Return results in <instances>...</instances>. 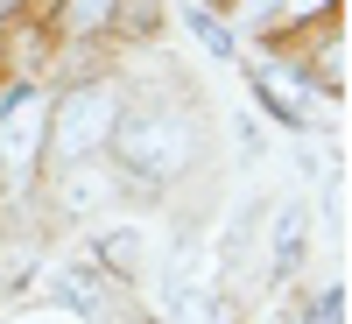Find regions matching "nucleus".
<instances>
[{
	"label": "nucleus",
	"instance_id": "obj_3",
	"mask_svg": "<svg viewBox=\"0 0 352 324\" xmlns=\"http://www.w3.org/2000/svg\"><path fill=\"white\" fill-rule=\"evenodd\" d=\"M43 134H50V99L43 92H14L8 113H0V176H8V184H28V176H36Z\"/></svg>",
	"mask_w": 352,
	"mask_h": 324
},
{
	"label": "nucleus",
	"instance_id": "obj_14",
	"mask_svg": "<svg viewBox=\"0 0 352 324\" xmlns=\"http://www.w3.org/2000/svg\"><path fill=\"white\" fill-rule=\"evenodd\" d=\"M261 14H268V21H275V0H261Z\"/></svg>",
	"mask_w": 352,
	"mask_h": 324
},
{
	"label": "nucleus",
	"instance_id": "obj_12",
	"mask_svg": "<svg viewBox=\"0 0 352 324\" xmlns=\"http://www.w3.org/2000/svg\"><path fill=\"white\" fill-rule=\"evenodd\" d=\"M338 317V289H317V303H310V324H331Z\"/></svg>",
	"mask_w": 352,
	"mask_h": 324
},
{
	"label": "nucleus",
	"instance_id": "obj_6",
	"mask_svg": "<svg viewBox=\"0 0 352 324\" xmlns=\"http://www.w3.org/2000/svg\"><path fill=\"white\" fill-rule=\"evenodd\" d=\"M303 226H310L303 204H282V212H275V233H268V268H275V282H289V275L303 268Z\"/></svg>",
	"mask_w": 352,
	"mask_h": 324
},
{
	"label": "nucleus",
	"instance_id": "obj_5",
	"mask_svg": "<svg viewBox=\"0 0 352 324\" xmlns=\"http://www.w3.org/2000/svg\"><path fill=\"white\" fill-rule=\"evenodd\" d=\"M254 85H261V99L275 106V120H303V127H317V120H331V106L310 92V85L296 78V71H254Z\"/></svg>",
	"mask_w": 352,
	"mask_h": 324
},
{
	"label": "nucleus",
	"instance_id": "obj_13",
	"mask_svg": "<svg viewBox=\"0 0 352 324\" xmlns=\"http://www.w3.org/2000/svg\"><path fill=\"white\" fill-rule=\"evenodd\" d=\"M331 0H289V21H310V14H324Z\"/></svg>",
	"mask_w": 352,
	"mask_h": 324
},
{
	"label": "nucleus",
	"instance_id": "obj_10",
	"mask_svg": "<svg viewBox=\"0 0 352 324\" xmlns=\"http://www.w3.org/2000/svg\"><path fill=\"white\" fill-rule=\"evenodd\" d=\"M190 36H197L204 50H212V56H232V36H226V28H219L212 14H204V8H190Z\"/></svg>",
	"mask_w": 352,
	"mask_h": 324
},
{
	"label": "nucleus",
	"instance_id": "obj_4",
	"mask_svg": "<svg viewBox=\"0 0 352 324\" xmlns=\"http://www.w3.org/2000/svg\"><path fill=\"white\" fill-rule=\"evenodd\" d=\"M106 197H113V169H106L99 155L56 169V212H64V219H92V212H106Z\"/></svg>",
	"mask_w": 352,
	"mask_h": 324
},
{
	"label": "nucleus",
	"instance_id": "obj_11",
	"mask_svg": "<svg viewBox=\"0 0 352 324\" xmlns=\"http://www.w3.org/2000/svg\"><path fill=\"white\" fill-rule=\"evenodd\" d=\"M113 14H120V28H134V36H141V28H155V0H120Z\"/></svg>",
	"mask_w": 352,
	"mask_h": 324
},
{
	"label": "nucleus",
	"instance_id": "obj_15",
	"mask_svg": "<svg viewBox=\"0 0 352 324\" xmlns=\"http://www.w3.org/2000/svg\"><path fill=\"white\" fill-rule=\"evenodd\" d=\"M8 8H14V0H0V21H8Z\"/></svg>",
	"mask_w": 352,
	"mask_h": 324
},
{
	"label": "nucleus",
	"instance_id": "obj_7",
	"mask_svg": "<svg viewBox=\"0 0 352 324\" xmlns=\"http://www.w3.org/2000/svg\"><path fill=\"white\" fill-rule=\"evenodd\" d=\"M169 324H232V310L219 296H204V289H176L169 296Z\"/></svg>",
	"mask_w": 352,
	"mask_h": 324
},
{
	"label": "nucleus",
	"instance_id": "obj_9",
	"mask_svg": "<svg viewBox=\"0 0 352 324\" xmlns=\"http://www.w3.org/2000/svg\"><path fill=\"white\" fill-rule=\"evenodd\" d=\"M99 261H106V268H120V275H134V261H141V240H134L127 226H113L106 240H99Z\"/></svg>",
	"mask_w": 352,
	"mask_h": 324
},
{
	"label": "nucleus",
	"instance_id": "obj_2",
	"mask_svg": "<svg viewBox=\"0 0 352 324\" xmlns=\"http://www.w3.org/2000/svg\"><path fill=\"white\" fill-rule=\"evenodd\" d=\"M113 120H120L113 85H71V92L50 106L43 155H56V162H85V155H99L106 141H113Z\"/></svg>",
	"mask_w": 352,
	"mask_h": 324
},
{
	"label": "nucleus",
	"instance_id": "obj_8",
	"mask_svg": "<svg viewBox=\"0 0 352 324\" xmlns=\"http://www.w3.org/2000/svg\"><path fill=\"white\" fill-rule=\"evenodd\" d=\"M113 8H120V0H64V28L71 36H92V28L113 21Z\"/></svg>",
	"mask_w": 352,
	"mask_h": 324
},
{
	"label": "nucleus",
	"instance_id": "obj_1",
	"mask_svg": "<svg viewBox=\"0 0 352 324\" xmlns=\"http://www.w3.org/2000/svg\"><path fill=\"white\" fill-rule=\"evenodd\" d=\"M113 162L120 169H134L141 184H162V176H184L190 162H197V134H190V120L184 113H120L113 120Z\"/></svg>",
	"mask_w": 352,
	"mask_h": 324
}]
</instances>
